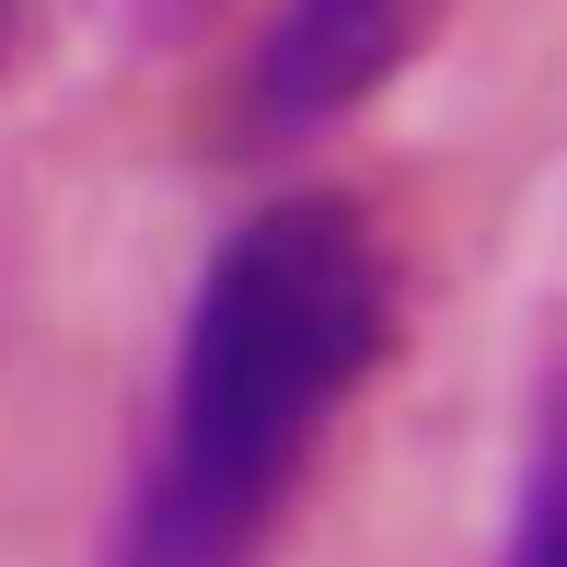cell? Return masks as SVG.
I'll use <instances>...</instances> for the list:
<instances>
[{"label":"cell","instance_id":"obj_1","mask_svg":"<svg viewBox=\"0 0 567 567\" xmlns=\"http://www.w3.org/2000/svg\"><path fill=\"white\" fill-rule=\"evenodd\" d=\"M394 348V267L348 197H278L209 255L174 405L105 567H255L313 441Z\"/></svg>","mask_w":567,"mask_h":567},{"label":"cell","instance_id":"obj_2","mask_svg":"<svg viewBox=\"0 0 567 567\" xmlns=\"http://www.w3.org/2000/svg\"><path fill=\"white\" fill-rule=\"evenodd\" d=\"M452 0H278L267 35L244 59V140H313V127L359 116L429 35Z\"/></svg>","mask_w":567,"mask_h":567},{"label":"cell","instance_id":"obj_3","mask_svg":"<svg viewBox=\"0 0 567 567\" xmlns=\"http://www.w3.org/2000/svg\"><path fill=\"white\" fill-rule=\"evenodd\" d=\"M509 567H567V359L533 405V452H522V509H509Z\"/></svg>","mask_w":567,"mask_h":567},{"label":"cell","instance_id":"obj_4","mask_svg":"<svg viewBox=\"0 0 567 567\" xmlns=\"http://www.w3.org/2000/svg\"><path fill=\"white\" fill-rule=\"evenodd\" d=\"M0 47H12V0H0Z\"/></svg>","mask_w":567,"mask_h":567}]
</instances>
